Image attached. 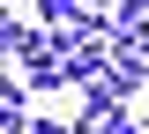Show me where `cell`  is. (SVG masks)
I'll return each mask as SVG.
<instances>
[{"instance_id":"obj_1","label":"cell","mask_w":149,"mask_h":134,"mask_svg":"<svg viewBox=\"0 0 149 134\" xmlns=\"http://www.w3.org/2000/svg\"><path fill=\"white\" fill-rule=\"evenodd\" d=\"M22 75H30L37 90H52V82H67V75H74V37H67V30H52V37H37L30 52H22Z\"/></svg>"},{"instance_id":"obj_3","label":"cell","mask_w":149,"mask_h":134,"mask_svg":"<svg viewBox=\"0 0 149 134\" xmlns=\"http://www.w3.org/2000/svg\"><path fill=\"white\" fill-rule=\"evenodd\" d=\"M104 67H119L127 82H142V75H149V30H119V37H112V60H104Z\"/></svg>"},{"instance_id":"obj_4","label":"cell","mask_w":149,"mask_h":134,"mask_svg":"<svg viewBox=\"0 0 149 134\" xmlns=\"http://www.w3.org/2000/svg\"><path fill=\"white\" fill-rule=\"evenodd\" d=\"M119 30H149V0H119Z\"/></svg>"},{"instance_id":"obj_2","label":"cell","mask_w":149,"mask_h":134,"mask_svg":"<svg viewBox=\"0 0 149 134\" xmlns=\"http://www.w3.org/2000/svg\"><path fill=\"white\" fill-rule=\"evenodd\" d=\"M127 90H134V82L119 75V67H97V75H82V104H90V112H119V104H127Z\"/></svg>"},{"instance_id":"obj_6","label":"cell","mask_w":149,"mask_h":134,"mask_svg":"<svg viewBox=\"0 0 149 134\" xmlns=\"http://www.w3.org/2000/svg\"><path fill=\"white\" fill-rule=\"evenodd\" d=\"M142 127H149V119H142Z\"/></svg>"},{"instance_id":"obj_5","label":"cell","mask_w":149,"mask_h":134,"mask_svg":"<svg viewBox=\"0 0 149 134\" xmlns=\"http://www.w3.org/2000/svg\"><path fill=\"white\" fill-rule=\"evenodd\" d=\"M30 45H37V30H22V22L8 15V60H22V52H30Z\"/></svg>"}]
</instances>
